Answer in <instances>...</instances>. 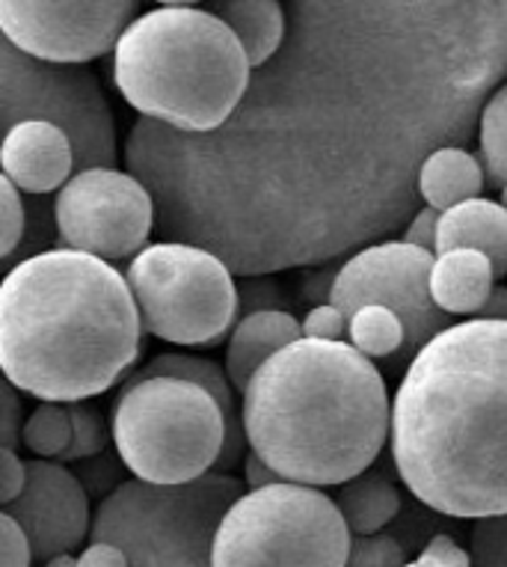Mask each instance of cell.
Returning <instances> with one entry per match:
<instances>
[{
    "mask_svg": "<svg viewBox=\"0 0 507 567\" xmlns=\"http://www.w3.org/2000/svg\"><path fill=\"white\" fill-rule=\"evenodd\" d=\"M69 413H72V446L65 449V455L56 464H77L102 455L107 440H113L111 425H104L102 413L86 401L69 404Z\"/></svg>",
    "mask_w": 507,
    "mask_h": 567,
    "instance_id": "cb8c5ba5",
    "label": "cell"
},
{
    "mask_svg": "<svg viewBox=\"0 0 507 567\" xmlns=\"http://www.w3.org/2000/svg\"><path fill=\"white\" fill-rule=\"evenodd\" d=\"M77 567H131L128 556L116 544L107 540H90V547L77 556Z\"/></svg>",
    "mask_w": 507,
    "mask_h": 567,
    "instance_id": "e575fe53",
    "label": "cell"
},
{
    "mask_svg": "<svg viewBox=\"0 0 507 567\" xmlns=\"http://www.w3.org/2000/svg\"><path fill=\"white\" fill-rule=\"evenodd\" d=\"M137 12L139 0H0V30L37 60L86 65L113 54Z\"/></svg>",
    "mask_w": 507,
    "mask_h": 567,
    "instance_id": "7c38bea8",
    "label": "cell"
},
{
    "mask_svg": "<svg viewBox=\"0 0 507 567\" xmlns=\"http://www.w3.org/2000/svg\"><path fill=\"white\" fill-rule=\"evenodd\" d=\"M3 514L24 529L39 565L74 553L93 535L90 491L69 466L56 461H28V487L19 499L3 505Z\"/></svg>",
    "mask_w": 507,
    "mask_h": 567,
    "instance_id": "4fadbf2b",
    "label": "cell"
},
{
    "mask_svg": "<svg viewBox=\"0 0 507 567\" xmlns=\"http://www.w3.org/2000/svg\"><path fill=\"white\" fill-rule=\"evenodd\" d=\"M496 289L493 261L478 250H452L436 256L431 270V295L452 318H478Z\"/></svg>",
    "mask_w": 507,
    "mask_h": 567,
    "instance_id": "e0dca14e",
    "label": "cell"
},
{
    "mask_svg": "<svg viewBox=\"0 0 507 567\" xmlns=\"http://www.w3.org/2000/svg\"><path fill=\"white\" fill-rule=\"evenodd\" d=\"M131 295L148 336L182 348H211L240 321L235 270L217 252L185 241L148 244L128 268Z\"/></svg>",
    "mask_w": 507,
    "mask_h": 567,
    "instance_id": "ba28073f",
    "label": "cell"
},
{
    "mask_svg": "<svg viewBox=\"0 0 507 567\" xmlns=\"http://www.w3.org/2000/svg\"><path fill=\"white\" fill-rule=\"evenodd\" d=\"M501 203L507 205V187H505V190H501Z\"/></svg>",
    "mask_w": 507,
    "mask_h": 567,
    "instance_id": "ab89813d",
    "label": "cell"
},
{
    "mask_svg": "<svg viewBox=\"0 0 507 567\" xmlns=\"http://www.w3.org/2000/svg\"><path fill=\"white\" fill-rule=\"evenodd\" d=\"M249 452L286 482L342 487L386 449V381L351 342L297 339L252 374L240 395Z\"/></svg>",
    "mask_w": 507,
    "mask_h": 567,
    "instance_id": "3957f363",
    "label": "cell"
},
{
    "mask_svg": "<svg viewBox=\"0 0 507 567\" xmlns=\"http://www.w3.org/2000/svg\"><path fill=\"white\" fill-rule=\"evenodd\" d=\"M452 250L484 252L493 261L496 279L507 277V205L478 196L443 212L436 256Z\"/></svg>",
    "mask_w": 507,
    "mask_h": 567,
    "instance_id": "2e32d148",
    "label": "cell"
},
{
    "mask_svg": "<svg viewBox=\"0 0 507 567\" xmlns=\"http://www.w3.org/2000/svg\"><path fill=\"white\" fill-rule=\"evenodd\" d=\"M21 443L33 457L42 461H60L65 449L72 446V413L69 404L56 401H42L24 422Z\"/></svg>",
    "mask_w": 507,
    "mask_h": 567,
    "instance_id": "7402d4cb",
    "label": "cell"
},
{
    "mask_svg": "<svg viewBox=\"0 0 507 567\" xmlns=\"http://www.w3.org/2000/svg\"><path fill=\"white\" fill-rule=\"evenodd\" d=\"M42 567H77V558H74L72 553H63V556L48 558V561Z\"/></svg>",
    "mask_w": 507,
    "mask_h": 567,
    "instance_id": "74e56055",
    "label": "cell"
},
{
    "mask_svg": "<svg viewBox=\"0 0 507 567\" xmlns=\"http://www.w3.org/2000/svg\"><path fill=\"white\" fill-rule=\"evenodd\" d=\"M244 493L229 473L173 487L128 478L99 503L90 540L116 544L131 567H214L217 529Z\"/></svg>",
    "mask_w": 507,
    "mask_h": 567,
    "instance_id": "8992f818",
    "label": "cell"
},
{
    "mask_svg": "<svg viewBox=\"0 0 507 567\" xmlns=\"http://www.w3.org/2000/svg\"><path fill=\"white\" fill-rule=\"evenodd\" d=\"M353 535L332 496L279 482L247 491L223 517L214 567H344Z\"/></svg>",
    "mask_w": 507,
    "mask_h": 567,
    "instance_id": "52a82bcc",
    "label": "cell"
},
{
    "mask_svg": "<svg viewBox=\"0 0 507 567\" xmlns=\"http://www.w3.org/2000/svg\"><path fill=\"white\" fill-rule=\"evenodd\" d=\"M297 339H303V324L286 309H261L240 318L226 344V372L235 390L244 395L252 374Z\"/></svg>",
    "mask_w": 507,
    "mask_h": 567,
    "instance_id": "9a60e30c",
    "label": "cell"
},
{
    "mask_svg": "<svg viewBox=\"0 0 507 567\" xmlns=\"http://www.w3.org/2000/svg\"><path fill=\"white\" fill-rule=\"evenodd\" d=\"M0 167L21 194L45 196L69 185V178L77 173V158L63 128L30 120L7 131Z\"/></svg>",
    "mask_w": 507,
    "mask_h": 567,
    "instance_id": "5bb4252c",
    "label": "cell"
},
{
    "mask_svg": "<svg viewBox=\"0 0 507 567\" xmlns=\"http://www.w3.org/2000/svg\"><path fill=\"white\" fill-rule=\"evenodd\" d=\"M0 120L7 131L21 122H51L69 134L81 169L120 164V134L99 78L86 65L48 63L0 42Z\"/></svg>",
    "mask_w": 507,
    "mask_h": 567,
    "instance_id": "9c48e42d",
    "label": "cell"
},
{
    "mask_svg": "<svg viewBox=\"0 0 507 567\" xmlns=\"http://www.w3.org/2000/svg\"><path fill=\"white\" fill-rule=\"evenodd\" d=\"M478 318H484V321H507V286L498 282L487 303H484V309L478 312Z\"/></svg>",
    "mask_w": 507,
    "mask_h": 567,
    "instance_id": "8d00e7d4",
    "label": "cell"
},
{
    "mask_svg": "<svg viewBox=\"0 0 507 567\" xmlns=\"http://www.w3.org/2000/svg\"><path fill=\"white\" fill-rule=\"evenodd\" d=\"M389 452L431 512L507 514V321L469 318L415 353L392 399Z\"/></svg>",
    "mask_w": 507,
    "mask_h": 567,
    "instance_id": "6da1fadb",
    "label": "cell"
},
{
    "mask_svg": "<svg viewBox=\"0 0 507 567\" xmlns=\"http://www.w3.org/2000/svg\"><path fill=\"white\" fill-rule=\"evenodd\" d=\"M24 194L12 185L10 178L0 176V256L10 259L15 247L24 241Z\"/></svg>",
    "mask_w": 507,
    "mask_h": 567,
    "instance_id": "d4e9b609",
    "label": "cell"
},
{
    "mask_svg": "<svg viewBox=\"0 0 507 567\" xmlns=\"http://www.w3.org/2000/svg\"><path fill=\"white\" fill-rule=\"evenodd\" d=\"M335 505L353 538H369L380 535L401 514V491L380 470H365L339 487Z\"/></svg>",
    "mask_w": 507,
    "mask_h": 567,
    "instance_id": "ffe728a7",
    "label": "cell"
},
{
    "mask_svg": "<svg viewBox=\"0 0 507 567\" xmlns=\"http://www.w3.org/2000/svg\"><path fill=\"white\" fill-rule=\"evenodd\" d=\"M205 10L238 37L252 69L268 65L286 42L288 19L279 0H205Z\"/></svg>",
    "mask_w": 507,
    "mask_h": 567,
    "instance_id": "ac0fdd59",
    "label": "cell"
},
{
    "mask_svg": "<svg viewBox=\"0 0 507 567\" xmlns=\"http://www.w3.org/2000/svg\"><path fill=\"white\" fill-rule=\"evenodd\" d=\"M348 342L369 360H397L404 351L406 327L397 312L386 307H362L351 316Z\"/></svg>",
    "mask_w": 507,
    "mask_h": 567,
    "instance_id": "44dd1931",
    "label": "cell"
},
{
    "mask_svg": "<svg viewBox=\"0 0 507 567\" xmlns=\"http://www.w3.org/2000/svg\"><path fill=\"white\" fill-rule=\"evenodd\" d=\"M472 567H507V514L475 520Z\"/></svg>",
    "mask_w": 507,
    "mask_h": 567,
    "instance_id": "484cf974",
    "label": "cell"
},
{
    "mask_svg": "<svg viewBox=\"0 0 507 567\" xmlns=\"http://www.w3.org/2000/svg\"><path fill=\"white\" fill-rule=\"evenodd\" d=\"M28 487V461H21L15 449H0V505L19 499Z\"/></svg>",
    "mask_w": 507,
    "mask_h": 567,
    "instance_id": "d6a6232c",
    "label": "cell"
},
{
    "mask_svg": "<svg viewBox=\"0 0 507 567\" xmlns=\"http://www.w3.org/2000/svg\"><path fill=\"white\" fill-rule=\"evenodd\" d=\"M240 291V318L261 312V309H279L282 307V295L268 277H244L238 286Z\"/></svg>",
    "mask_w": 507,
    "mask_h": 567,
    "instance_id": "1f68e13d",
    "label": "cell"
},
{
    "mask_svg": "<svg viewBox=\"0 0 507 567\" xmlns=\"http://www.w3.org/2000/svg\"><path fill=\"white\" fill-rule=\"evenodd\" d=\"M37 561L28 535L10 514L0 512V567H30Z\"/></svg>",
    "mask_w": 507,
    "mask_h": 567,
    "instance_id": "f1b7e54d",
    "label": "cell"
},
{
    "mask_svg": "<svg viewBox=\"0 0 507 567\" xmlns=\"http://www.w3.org/2000/svg\"><path fill=\"white\" fill-rule=\"evenodd\" d=\"M344 567H406V549L392 535H369L353 538L351 556Z\"/></svg>",
    "mask_w": 507,
    "mask_h": 567,
    "instance_id": "4316f807",
    "label": "cell"
},
{
    "mask_svg": "<svg viewBox=\"0 0 507 567\" xmlns=\"http://www.w3.org/2000/svg\"><path fill=\"white\" fill-rule=\"evenodd\" d=\"M406 567H472V553L457 547V540L448 535H436Z\"/></svg>",
    "mask_w": 507,
    "mask_h": 567,
    "instance_id": "4dcf8cb0",
    "label": "cell"
},
{
    "mask_svg": "<svg viewBox=\"0 0 507 567\" xmlns=\"http://www.w3.org/2000/svg\"><path fill=\"white\" fill-rule=\"evenodd\" d=\"M279 482H286V478L268 461H261L256 452H247V457H244V484L249 491H261V487H270V484Z\"/></svg>",
    "mask_w": 507,
    "mask_h": 567,
    "instance_id": "d590c367",
    "label": "cell"
},
{
    "mask_svg": "<svg viewBox=\"0 0 507 567\" xmlns=\"http://www.w3.org/2000/svg\"><path fill=\"white\" fill-rule=\"evenodd\" d=\"M161 7H196V3H205V0H155Z\"/></svg>",
    "mask_w": 507,
    "mask_h": 567,
    "instance_id": "f35d334b",
    "label": "cell"
},
{
    "mask_svg": "<svg viewBox=\"0 0 507 567\" xmlns=\"http://www.w3.org/2000/svg\"><path fill=\"white\" fill-rule=\"evenodd\" d=\"M484 185H487V169L480 158L463 146L436 150L418 173V196L436 212H448L454 205L478 199Z\"/></svg>",
    "mask_w": 507,
    "mask_h": 567,
    "instance_id": "d6986e66",
    "label": "cell"
},
{
    "mask_svg": "<svg viewBox=\"0 0 507 567\" xmlns=\"http://www.w3.org/2000/svg\"><path fill=\"white\" fill-rule=\"evenodd\" d=\"M111 75L143 116L185 134L220 131L252 84L238 37L199 7L143 12L113 48Z\"/></svg>",
    "mask_w": 507,
    "mask_h": 567,
    "instance_id": "277c9868",
    "label": "cell"
},
{
    "mask_svg": "<svg viewBox=\"0 0 507 567\" xmlns=\"http://www.w3.org/2000/svg\"><path fill=\"white\" fill-rule=\"evenodd\" d=\"M436 252L406 241H377L351 252L332 279L330 303L351 318L362 307H386L406 327L404 351L397 360H413L431 339L454 327V318L436 307L431 270Z\"/></svg>",
    "mask_w": 507,
    "mask_h": 567,
    "instance_id": "8fae6325",
    "label": "cell"
},
{
    "mask_svg": "<svg viewBox=\"0 0 507 567\" xmlns=\"http://www.w3.org/2000/svg\"><path fill=\"white\" fill-rule=\"evenodd\" d=\"M439 217L443 212H436L431 205L418 208V215L404 226V238L401 241L413 244V247H422V250L436 252V238H439Z\"/></svg>",
    "mask_w": 507,
    "mask_h": 567,
    "instance_id": "836d02e7",
    "label": "cell"
},
{
    "mask_svg": "<svg viewBox=\"0 0 507 567\" xmlns=\"http://www.w3.org/2000/svg\"><path fill=\"white\" fill-rule=\"evenodd\" d=\"M128 277L90 252L42 250L0 286V369L39 401L74 404L128 378L143 353Z\"/></svg>",
    "mask_w": 507,
    "mask_h": 567,
    "instance_id": "7a4b0ae2",
    "label": "cell"
},
{
    "mask_svg": "<svg viewBox=\"0 0 507 567\" xmlns=\"http://www.w3.org/2000/svg\"><path fill=\"white\" fill-rule=\"evenodd\" d=\"M60 247L128 268L157 226L155 196L128 169H81L56 190Z\"/></svg>",
    "mask_w": 507,
    "mask_h": 567,
    "instance_id": "30bf717a",
    "label": "cell"
},
{
    "mask_svg": "<svg viewBox=\"0 0 507 567\" xmlns=\"http://www.w3.org/2000/svg\"><path fill=\"white\" fill-rule=\"evenodd\" d=\"M303 339H318V342H348V324L351 318L332 303H318L303 316Z\"/></svg>",
    "mask_w": 507,
    "mask_h": 567,
    "instance_id": "83f0119b",
    "label": "cell"
},
{
    "mask_svg": "<svg viewBox=\"0 0 507 567\" xmlns=\"http://www.w3.org/2000/svg\"><path fill=\"white\" fill-rule=\"evenodd\" d=\"M480 164L487 169V182L498 190L507 187V84L489 95L478 122Z\"/></svg>",
    "mask_w": 507,
    "mask_h": 567,
    "instance_id": "603a6c76",
    "label": "cell"
},
{
    "mask_svg": "<svg viewBox=\"0 0 507 567\" xmlns=\"http://www.w3.org/2000/svg\"><path fill=\"white\" fill-rule=\"evenodd\" d=\"M111 434L116 455L134 478L166 487L214 473L229 440L217 399L185 378L120 383Z\"/></svg>",
    "mask_w": 507,
    "mask_h": 567,
    "instance_id": "5b68a950",
    "label": "cell"
},
{
    "mask_svg": "<svg viewBox=\"0 0 507 567\" xmlns=\"http://www.w3.org/2000/svg\"><path fill=\"white\" fill-rule=\"evenodd\" d=\"M19 392L10 381H3L0 390V449H19L24 434V408H21Z\"/></svg>",
    "mask_w": 507,
    "mask_h": 567,
    "instance_id": "f546056e",
    "label": "cell"
}]
</instances>
